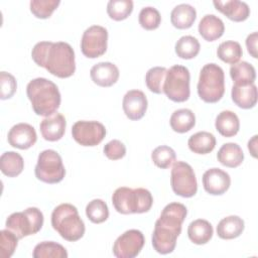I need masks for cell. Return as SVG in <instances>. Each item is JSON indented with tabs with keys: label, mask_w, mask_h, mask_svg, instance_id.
<instances>
[{
	"label": "cell",
	"mask_w": 258,
	"mask_h": 258,
	"mask_svg": "<svg viewBox=\"0 0 258 258\" xmlns=\"http://www.w3.org/2000/svg\"><path fill=\"white\" fill-rule=\"evenodd\" d=\"M147 106V98L140 90H130L123 97V111L130 120L141 119L146 113Z\"/></svg>",
	"instance_id": "cell-16"
},
{
	"label": "cell",
	"mask_w": 258,
	"mask_h": 258,
	"mask_svg": "<svg viewBox=\"0 0 258 258\" xmlns=\"http://www.w3.org/2000/svg\"><path fill=\"white\" fill-rule=\"evenodd\" d=\"M32 256L34 258H67L68 252L62 245L56 242L43 241L34 247Z\"/></svg>",
	"instance_id": "cell-31"
},
{
	"label": "cell",
	"mask_w": 258,
	"mask_h": 258,
	"mask_svg": "<svg viewBox=\"0 0 258 258\" xmlns=\"http://www.w3.org/2000/svg\"><path fill=\"white\" fill-rule=\"evenodd\" d=\"M104 154L111 160H118L125 156L126 147L118 139H113L105 144L103 148Z\"/></svg>",
	"instance_id": "cell-42"
},
{
	"label": "cell",
	"mask_w": 258,
	"mask_h": 258,
	"mask_svg": "<svg viewBox=\"0 0 258 258\" xmlns=\"http://www.w3.org/2000/svg\"><path fill=\"white\" fill-rule=\"evenodd\" d=\"M133 10L132 0H110L107 4V13L115 21L126 19Z\"/></svg>",
	"instance_id": "cell-34"
},
{
	"label": "cell",
	"mask_w": 258,
	"mask_h": 258,
	"mask_svg": "<svg viewBox=\"0 0 258 258\" xmlns=\"http://www.w3.org/2000/svg\"><path fill=\"white\" fill-rule=\"evenodd\" d=\"M197 18L196 8L189 4L182 3L176 5L170 13L171 24L177 29L191 27Z\"/></svg>",
	"instance_id": "cell-22"
},
{
	"label": "cell",
	"mask_w": 258,
	"mask_h": 258,
	"mask_svg": "<svg viewBox=\"0 0 258 258\" xmlns=\"http://www.w3.org/2000/svg\"><path fill=\"white\" fill-rule=\"evenodd\" d=\"M108 31L101 25L88 27L81 39V50L89 58H96L103 55L107 50Z\"/></svg>",
	"instance_id": "cell-11"
},
{
	"label": "cell",
	"mask_w": 258,
	"mask_h": 258,
	"mask_svg": "<svg viewBox=\"0 0 258 258\" xmlns=\"http://www.w3.org/2000/svg\"><path fill=\"white\" fill-rule=\"evenodd\" d=\"M189 81L190 75L188 69L180 64H174L166 72L163 93L173 102H184L188 100L190 95Z\"/></svg>",
	"instance_id": "cell-8"
},
{
	"label": "cell",
	"mask_w": 258,
	"mask_h": 258,
	"mask_svg": "<svg viewBox=\"0 0 258 258\" xmlns=\"http://www.w3.org/2000/svg\"><path fill=\"white\" fill-rule=\"evenodd\" d=\"M245 228L244 221L238 216H228L222 219L217 226V235L224 240H231L239 237Z\"/></svg>",
	"instance_id": "cell-24"
},
{
	"label": "cell",
	"mask_w": 258,
	"mask_h": 258,
	"mask_svg": "<svg viewBox=\"0 0 258 258\" xmlns=\"http://www.w3.org/2000/svg\"><path fill=\"white\" fill-rule=\"evenodd\" d=\"M171 129L177 133H185L192 129L196 125L195 113L189 109L175 110L169 120Z\"/></svg>",
	"instance_id": "cell-29"
},
{
	"label": "cell",
	"mask_w": 258,
	"mask_h": 258,
	"mask_svg": "<svg viewBox=\"0 0 258 258\" xmlns=\"http://www.w3.org/2000/svg\"><path fill=\"white\" fill-rule=\"evenodd\" d=\"M203 185L208 194L220 196L229 189L231 177L228 172L218 167H213L206 170L203 174Z\"/></svg>",
	"instance_id": "cell-15"
},
{
	"label": "cell",
	"mask_w": 258,
	"mask_h": 258,
	"mask_svg": "<svg viewBox=\"0 0 258 258\" xmlns=\"http://www.w3.org/2000/svg\"><path fill=\"white\" fill-rule=\"evenodd\" d=\"M199 33L207 41H215L225 31V25L221 18L214 14L205 15L199 23Z\"/></svg>",
	"instance_id": "cell-21"
},
{
	"label": "cell",
	"mask_w": 258,
	"mask_h": 258,
	"mask_svg": "<svg viewBox=\"0 0 258 258\" xmlns=\"http://www.w3.org/2000/svg\"><path fill=\"white\" fill-rule=\"evenodd\" d=\"M43 214L38 208L29 207L23 212L11 214L6 219L5 226L20 240L39 232L43 226Z\"/></svg>",
	"instance_id": "cell-7"
},
{
	"label": "cell",
	"mask_w": 258,
	"mask_h": 258,
	"mask_svg": "<svg viewBox=\"0 0 258 258\" xmlns=\"http://www.w3.org/2000/svg\"><path fill=\"white\" fill-rule=\"evenodd\" d=\"M67 127V121L62 114L54 113L45 117L39 124L42 137L46 141H57L62 138Z\"/></svg>",
	"instance_id": "cell-18"
},
{
	"label": "cell",
	"mask_w": 258,
	"mask_h": 258,
	"mask_svg": "<svg viewBox=\"0 0 258 258\" xmlns=\"http://www.w3.org/2000/svg\"><path fill=\"white\" fill-rule=\"evenodd\" d=\"M145 243L141 231L131 229L121 234L113 245V254L118 258H134L142 250Z\"/></svg>",
	"instance_id": "cell-13"
},
{
	"label": "cell",
	"mask_w": 258,
	"mask_h": 258,
	"mask_svg": "<svg viewBox=\"0 0 258 258\" xmlns=\"http://www.w3.org/2000/svg\"><path fill=\"white\" fill-rule=\"evenodd\" d=\"M173 192L182 198H191L197 194L198 182L192 167L184 161H175L170 174Z\"/></svg>",
	"instance_id": "cell-10"
},
{
	"label": "cell",
	"mask_w": 258,
	"mask_h": 258,
	"mask_svg": "<svg viewBox=\"0 0 258 258\" xmlns=\"http://www.w3.org/2000/svg\"><path fill=\"white\" fill-rule=\"evenodd\" d=\"M106 128L99 121H77L72 127V135L82 146H96L106 136Z\"/></svg>",
	"instance_id": "cell-12"
},
{
	"label": "cell",
	"mask_w": 258,
	"mask_h": 258,
	"mask_svg": "<svg viewBox=\"0 0 258 258\" xmlns=\"http://www.w3.org/2000/svg\"><path fill=\"white\" fill-rule=\"evenodd\" d=\"M233 102L242 109H251L257 103V87L255 84L234 85L231 91Z\"/></svg>",
	"instance_id": "cell-20"
},
{
	"label": "cell",
	"mask_w": 258,
	"mask_h": 258,
	"mask_svg": "<svg viewBox=\"0 0 258 258\" xmlns=\"http://www.w3.org/2000/svg\"><path fill=\"white\" fill-rule=\"evenodd\" d=\"M31 57L37 66L57 78L66 79L75 74V51L68 42L39 41L33 46Z\"/></svg>",
	"instance_id": "cell-1"
},
{
	"label": "cell",
	"mask_w": 258,
	"mask_h": 258,
	"mask_svg": "<svg viewBox=\"0 0 258 258\" xmlns=\"http://www.w3.org/2000/svg\"><path fill=\"white\" fill-rule=\"evenodd\" d=\"M138 21L142 28L146 30H153L159 26L161 22V16L159 11L156 8L147 6V7H143L140 10Z\"/></svg>",
	"instance_id": "cell-39"
},
{
	"label": "cell",
	"mask_w": 258,
	"mask_h": 258,
	"mask_svg": "<svg viewBox=\"0 0 258 258\" xmlns=\"http://www.w3.org/2000/svg\"><path fill=\"white\" fill-rule=\"evenodd\" d=\"M0 98L1 100H7L13 97L17 89V83L15 78L7 73L1 72L0 73Z\"/></svg>",
	"instance_id": "cell-41"
},
{
	"label": "cell",
	"mask_w": 258,
	"mask_h": 258,
	"mask_svg": "<svg viewBox=\"0 0 258 258\" xmlns=\"http://www.w3.org/2000/svg\"><path fill=\"white\" fill-rule=\"evenodd\" d=\"M34 173L37 179L45 183L60 182L66 175V169L60 155L52 149L41 151L37 158Z\"/></svg>",
	"instance_id": "cell-9"
},
{
	"label": "cell",
	"mask_w": 258,
	"mask_h": 258,
	"mask_svg": "<svg viewBox=\"0 0 258 258\" xmlns=\"http://www.w3.org/2000/svg\"><path fill=\"white\" fill-rule=\"evenodd\" d=\"M24 168V160L22 156L15 151H6L0 157V169L2 173L8 177L19 175Z\"/></svg>",
	"instance_id": "cell-28"
},
{
	"label": "cell",
	"mask_w": 258,
	"mask_h": 258,
	"mask_svg": "<svg viewBox=\"0 0 258 258\" xmlns=\"http://www.w3.org/2000/svg\"><path fill=\"white\" fill-rule=\"evenodd\" d=\"M7 140L12 147L24 150L35 144L37 135L34 127L30 124L18 123L9 130Z\"/></svg>",
	"instance_id": "cell-14"
},
{
	"label": "cell",
	"mask_w": 258,
	"mask_h": 258,
	"mask_svg": "<svg viewBox=\"0 0 258 258\" xmlns=\"http://www.w3.org/2000/svg\"><path fill=\"white\" fill-rule=\"evenodd\" d=\"M19 238L9 229L0 232V256L1 258H10L18 244Z\"/></svg>",
	"instance_id": "cell-40"
},
{
	"label": "cell",
	"mask_w": 258,
	"mask_h": 258,
	"mask_svg": "<svg viewBox=\"0 0 258 258\" xmlns=\"http://www.w3.org/2000/svg\"><path fill=\"white\" fill-rule=\"evenodd\" d=\"M175 53L183 59H190L198 55L200 52V42L191 35L181 36L175 43Z\"/></svg>",
	"instance_id": "cell-33"
},
{
	"label": "cell",
	"mask_w": 258,
	"mask_h": 258,
	"mask_svg": "<svg viewBox=\"0 0 258 258\" xmlns=\"http://www.w3.org/2000/svg\"><path fill=\"white\" fill-rule=\"evenodd\" d=\"M218 161L227 167H237L244 160V153L242 148L234 142H228L221 146L217 153Z\"/></svg>",
	"instance_id": "cell-23"
},
{
	"label": "cell",
	"mask_w": 258,
	"mask_h": 258,
	"mask_svg": "<svg viewBox=\"0 0 258 258\" xmlns=\"http://www.w3.org/2000/svg\"><path fill=\"white\" fill-rule=\"evenodd\" d=\"M257 135H254L249 141H248V149L253 157H257Z\"/></svg>",
	"instance_id": "cell-44"
},
{
	"label": "cell",
	"mask_w": 258,
	"mask_h": 258,
	"mask_svg": "<svg viewBox=\"0 0 258 258\" xmlns=\"http://www.w3.org/2000/svg\"><path fill=\"white\" fill-rule=\"evenodd\" d=\"M51 226L60 237L70 242L80 240L86 231L78 209L72 204H60L51 213Z\"/></svg>",
	"instance_id": "cell-4"
},
{
	"label": "cell",
	"mask_w": 258,
	"mask_h": 258,
	"mask_svg": "<svg viewBox=\"0 0 258 258\" xmlns=\"http://www.w3.org/2000/svg\"><path fill=\"white\" fill-rule=\"evenodd\" d=\"M187 145L189 150L194 153L208 154L212 152L216 146V137L210 132L200 131L188 138Z\"/></svg>",
	"instance_id": "cell-27"
},
{
	"label": "cell",
	"mask_w": 258,
	"mask_h": 258,
	"mask_svg": "<svg viewBox=\"0 0 258 258\" xmlns=\"http://www.w3.org/2000/svg\"><path fill=\"white\" fill-rule=\"evenodd\" d=\"M243 54L242 47L239 42L234 40H227L222 43L217 48L218 57L226 63L234 64L239 61Z\"/></svg>",
	"instance_id": "cell-32"
},
{
	"label": "cell",
	"mask_w": 258,
	"mask_h": 258,
	"mask_svg": "<svg viewBox=\"0 0 258 258\" xmlns=\"http://www.w3.org/2000/svg\"><path fill=\"white\" fill-rule=\"evenodd\" d=\"M214 229L212 224L204 219L192 221L187 228V236L189 240L197 245L207 244L213 237Z\"/></svg>",
	"instance_id": "cell-25"
},
{
	"label": "cell",
	"mask_w": 258,
	"mask_h": 258,
	"mask_svg": "<svg viewBox=\"0 0 258 258\" xmlns=\"http://www.w3.org/2000/svg\"><path fill=\"white\" fill-rule=\"evenodd\" d=\"M215 127L217 131L224 137L235 136L240 129V121L238 116L230 111L225 110L219 113L215 121Z\"/></svg>",
	"instance_id": "cell-26"
},
{
	"label": "cell",
	"mask_w": 258,
	"mask_h": 258,
	"mask_svg": "<svg viewBox=\"0 0 258 258\" xmlns=\"http://www.w3.org/2000/svg\"><path fill=\"white\" fill-rule=\"evenodd\" d=\"M186 214V207L180 203H170L163 208L151 237L153 249L157 253L165 255L173 252Z\"/></svg>",
	"instance_id": "cell-2"
},
{
	"label": "cell",
	"mask_w": 258,
	"mask_h": 258,
	"mask_svg": "<svg viewBox=\"0 0 258 258\" xmlns=\"http://www.w3.org/2000/svg\"><path fill=\"white\" fill-rule=\"evenodd\" d=\"M167 69L164 67H153L149 69L145 76V83L149 91L154 94L163 93V84Z\"/></svg>",
	"instance_id": "cell-36"
},
{
	"label": "cell",
	"mask_w": 258,
	"mask_h": 258,
	"mask_svg": "<svg viewBox=\"0 0 258 258\" xmlns=\"http://www.w3.org/2000/svg\"><path fill=\"white\" fill-rule=\"evenodd\" d=\"M112 204L120 214H142L151 209L153 198L151 192L146 188L121 186L113 192Z\"/></svg>",
	"instance_id": "cell-5"
},
{
	"label": "cell",
	"mask_w": 258,
	"mask_h": 258,
	"mask_svg": "<svg viewBox=\"0 0 258 258\" xmlns=\"http://www.w3.org/2000/svg\"><path fill=\"white\" fill-rule=\"evenodd\" d=\"M214 6L217 10L226 15L229 19L241 22L246 20L250 15V8L246 2L239 0H214Z\"/></svg>",
	"instance_id": "cell-19"
},
{
	"label": "cell",
	"mask_w": 258,
	"mask_h": 258,
	"mask_svg": "<svg viewBox=\"0 0 258 258\" xmlns=\"http://www.w3.org/2000/svg\"><path fill=\"white\" fill-rule=\"evenodd\" d=\"M151 159L157 167L165 169L175 162L176 154L171 147L167 145H160L154 148L151 152Z\"/></svg>",
	"instance_id": "cell-37"
},
{
	"label": "cell",
	"mask_w": 258,
	"mask_h": 258,
	"mask_svg": "<svg viewBox=\"0 0 258 258\" xmlns=\"http://www.w3.org/2000/svg\"><path fill=\"white\" fill-rule=\"evenodd\" d=\"M119 69L110 61H101L94 64L90 71L92 81L100 87H111L119 79Z\"/></svg>",
	"instance_id": "cell-17"
},
{
	"label": "cell",
	"mask_w": 258,
	"mask_h": 258,
	"mask_svg": "<svg viewBox=\"0 0 258 258\" xmlns=\"http://www.w3.org/2000/svg\"><path fill=\"white\" fill-rule=\"evenodd\" d=\"M26 94L36 115L50 116L60 105V93L57 86L45 78L31 80L26 87Z\"/></svg>",
	"instance_id": "cell-3"
},
{
	"label": "cell",
	"mask_w": 258,
	"mask_h": 258,
	"mask_svg": "<svg viewBox=\"0 0 258 258\" xmlns=\"http://www.w3.org/2000/svg\"><path fill=\"white\" fill-rule=\"evenodd\" d=\"M230 76L234 85L254 84L256 79V71L248 61H239L231 66Z\"/></svg>",
	"instance_id": "cell-30"
},
{
	"label": "cell",
	"mask_w": 258,
	"mask_h": 258,
	"mask_svg": "<svg viewBox=\"0 0 258 258\" xmlns=\"http://www.w3.org/2000/svg\"><path fill=\"white\" fill-rule=\"evenodd\" d=\"M59 0H31L29 3L31 13L40 19L49 18L59 5Z\"/></svg>",
	"instance_id": "cell-38"
},
{
	"label": "cell",
	"mask_w": 258,
	"mask_h": 258,
	"mask_svg": "<svg viewBox=\"0 0 258 258\" xmlns=\"http://www.w3.org/2000/svg\"><path fill=\"white\" fill-rule=\"evenodd\" d=\"M225 93V75L223 69L215 62L205 64L198 82L199 97L206 103H217Z\"/></svg>",
	"instance_id": "cell-6"
},
{
	"label": "cell",
	"mask_w": 258,
	"mask_h": 258,
	"mask_svg": "<svg viewBox=\"0 0 258 258\" xmlns=\"http://www.w3.org/2000/svg\"><path fill=\"white\" fill-rule=\"evenodd\" d=\"M257 39H258V33L256 31L250 33L246 38V46H247L248 52L254 58H257Z\"/></svg>",
	"instance_id": "cell-43"
},
{
	"label": "cell",
	"mask_w": 258,
	"mask_h": 258,
	"mask_svg": "<svg viewBox=\"0 0 258 258\" xmlns=\"http://www.w3.org/2000/svg\"><path fill=\"white\" fill-rule=\"evenodd\" d=\"M86 216L94 224H101L109 218L107 204L101 199H95L86 206Z\"/></svg>",
	"instance_id": "cell-35"
}]
</instances>
